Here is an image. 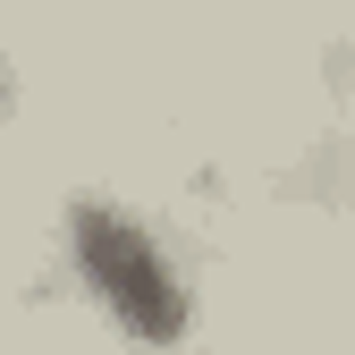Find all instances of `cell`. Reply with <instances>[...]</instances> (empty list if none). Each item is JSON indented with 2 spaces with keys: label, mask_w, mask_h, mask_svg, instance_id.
<instances>
[{
  "label": "cell",
  "mask_w": 355,
  "mask_h": 355,
  "mask_svg": "<svg viewBox=\"0 0 355 355\" xmlns=\"http://www.w3.org/2000/svg\"><path fill=\"white\" fill-rule=\"evenodd\" d=\"M68 262H76L85 296L110 313V330H127L136 347H178L187 338L195 288H187L169 237L144 211H127L110 195H76L68 203Z\"/></svg>",
  "instance_id": "1"
},
{
  "label": "cell",
  "mask_w": 355,
  "mask_h": 355,
  "mask_svg": "<svg viewBox=\"0 0 355 355\" xmlns=\"http://www.w3.org/2000/svg\"><path fill=\"white\" fill-rule=\"evenodd\" d=\"M0 102H9V76H0Z\"/></svg>",
  "instance_id": "2"
}]
</instances>
